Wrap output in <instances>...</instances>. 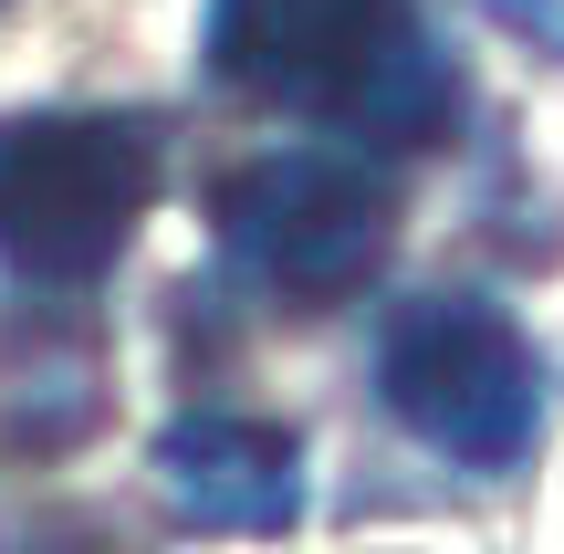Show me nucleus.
<instances>
[{
  "mask_svg": "<svg viewBox=\"0 0 564 554\" xmlns=\"http://www.w3.org/2000/svg\"><path fill=\"white\" fill-rule=\"evenodd\" d=\"M158 492L209 534H282L303 513V439L251 409H188L158 430Z\"/></svg>",
  "mask_w": 564,
  "mask_h": 554,
  "instance_id": "obj_5",
  "label": "nucleus"
},
{
  "mask_svg": "<svg viewBox=\"0 0 564 554\" xmlns=\"http://www.w3.org/2000/svg\"><path fill=\"white\" fill-rule=\"evenodd\" d=\"M209 230H220L241 283L282 293V304H335V293L377 283L398 199H387V178L366 167L356 137H314L303 126L293 146H262V157H241L209 188Z\"/></svg>",
  "mask_w": 564,
  "mask_h": 554,
  "instance_id": "obj_3",
  "label": "nucleus"
},
{
  "mask_svg": "<svg viewBox=\"0 0 564 554\" xmlns=\"http://www.w3.org/2000/svg\"><path fill=\"white\" fill-rule=\"evenodd\" d=\"M158 116L63 105V116H0V262L21 283H105L158 209Z\"/></svg>",
  "mask_w": 564,
  "mask_h": 554,
  "instance_id": "obj_2",
  "label": "nucleus"
},
{
  "mask_svg": "<svg viewBox=\"0 0 564 554\" xmlns=\"http://www.w3.org/2000/svg\"><path fill=\"white\" fill-rule=\"evenodd\" d=\"M377 398L419 450L460 471H512L544 430V356L481 293H408L377 325Z\"/></svg>",
  "mask_w": 564,
  "mask_h": 554,
  "instance_id": "obj_4",
  "label": "nucleus"
},
{
  "mask_svg": "<svg viewBox=\"0 0 564 554\" xmlns=\"http://www.w3.org/2000/svg\"><path fill=\"white\" fill-rule=\"evenodd\" d=\"M491 21H512L533 53H554V63H564V0H491Z\"/></svg>",
  "mask_w": 564,
  "mask_h": 554,
  "instance_id": "obj_6",
  "label": "nucleus"
},
{
  "mask_svg": "<svg viewBox=\"0 0 564 554\" xmlns=\"http://www.w3.org/2000/svg\"><path fill=\"white\" fill-rule=\"evenodd\" d=\"M209 74L356 146H429L460 116V74L419 0H209Z\"/></svg>",
  "mask_w": 564,
  "mask_h": 554,
  "instance_id": "obj_1",
  "label": "nucleus"
}]
</instances>
